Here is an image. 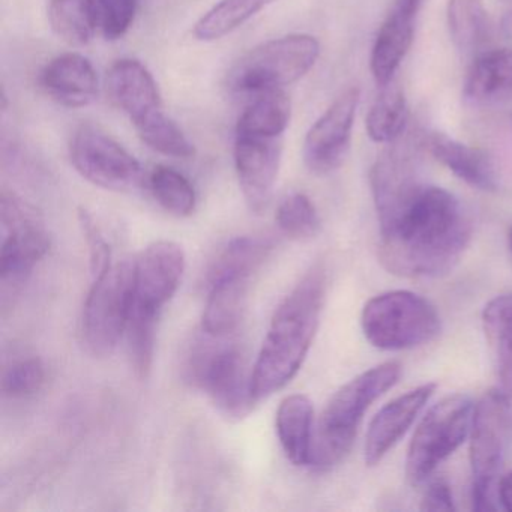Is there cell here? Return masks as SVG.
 Listing matches in <instances>:
<instances>
[{
	"label": "cell",
	"mask_w": 512,
	"mask_h": 512,
	"mask_svg": "<svg viewBox=\"0 0 512 512\" xmlns=\"http://www.w3.org/2000/svg\"><path fill=\"white\" fill-rule=\"evenodd\" d=\"M376 211L379 259L398 277H442L472 241L469 212L454 194L436 185L418 182Z\"/></svg>",
	"instance_id": "cell-1"
},
{
	"label": "cell",
	"mask_w": 512,
	"mask_h": 512,
	"mask_svg": "<svg viewBox=\"0 0 512 512\" xmlns=\"http://www.w3.org/2000/svg\"><path fill=\"white\" fill-rule=\"evenodd\" d=\"M326 298V269L311 266L272 316L251 370L254 403L292 382L313 346Z\"/></svg>",
	"instance_id": "cell-2"
},
{
	"label": "cell",
	"mask_w": 512,
	"mask_h": 512,
	"mask_svg": "<svg viewBox=\"0 0 512 512\" xmlns=\"http://www.w3.org/2000/svg\"><path fill=\"white\" fill-rule=\"evenodd\" d=\"M400 376L398 362H385L359 374L332 395L314 427L310 461L313 469L325 472L344 461L355 443L365 412Z\"/></svg>",
	"instance_id": "cell-3"
},
{
	"label": "cell",
	"mask_w": 512,
	"mask_h": 512,
	"mask_svg": "<svg viewBox=\"0 0 512 512\" xmlns=\"http://www.w3.org/2000/svg\"><path fill=\"white\" fill-rule=\"evenodd\" d=\"M320 56V44L307 34L266 41L242 56L227 76L235 94L260 95L283 91L310 73Z\"/></svg>",
	"instance_id": "cell-4"
},
{
	"label": "cell",
	"mask_w": 512,
	"mask_h": 512,
	"mask_svg": "<svg viewBox=\"0 0 512 512\" xmlns=\"http://www.w3.org/2000/svg\"><path fill=\"white\" fill-rule=\"evenodd\" d=\"M0 224V284L2 307L7 310L10 299L19 295L35 266L49 253L52 242L37 208L13 191L4 190L0 196Z\"/></svg>",
	"instance_id": "cell-5"
},
{
	"label": "cell",
	"mask_w": 512,
	"mask_h": 512,
	"mask_svg": "<svg viewBox=\"0 0 512 512\" xmlns=\"http://www.w3.org/2000/svg\"><path fill=\"white\" fill-rule=\"evenodd\" d=\"M511 398L499 389L487 392L473 410L470 428L472 506L475 511H496V479L505 463L512 436Z\"/></svg>",
	"instance_id": "cell-6"
},
{
	"label": "cell",
	"mask_w": 512,
	"mask_h": 512,
	"mask_svg": "<svg viewBox=\"0 0 512 512\" xmlns=\"http://www.w3.org/2000/svg\"><path fill=\"white\" fill-rule=\"evenodd\" d=\"M365 338L380 350H407L424 346L439 335L440 316L427 299L409 290L374 296L361 316Z\"/></svg>",
	"instance_id": "cell-7"
},
{
	"label": "cell",
	"mask_w": 512,
	"mask_h": 512,
	"mask_svg": "<svg viewBox=\"0 0 512 512\" xmlns=\"http://www.w3.org/2000/svg\"><path fill=\"white\" fill-rule=\"evenodd\" d=\"M205 334V332H203ZM206 340L194 344L187 362L188 380L211 398L214 406L229 419H242L253 409L251 371L241 350L226 338L205 334Z\"/></svg>",
	"instance_id": "cell-8"
},
{
	"label": "cell",
	"mask_w": 512,
	"mask_h": 512,
	"mask_svg": "<svg viewBox=\"0 0 512 512\" xmlns=\"http://www.w3.org/2000/svg\"><path fill=\"white\" fill-rule=\"evenodd\" d=\"M475 404L463 394L449 395L434 404L413 434L406 458L407 481L421 485L448 460L472 428Z\"/></svg>",
	"instance_id": "cell-9"
},
{
	"label": "cell",
	"mask_w": 512,
	"mask_h": 512,
	"mask_svg": "<svg viewBox=\"0 0 512 512\" xmlns=\"http://www.w3.org/2000/svg\"><path fill=\"white\" fill-rule=\"evenodd\" d=\"M133 299V262L113 263L94 277L82 314L86 349L97 358L112 355L125 335Z\"/></svg>",
	"instance_id": "cell-10"
},
{
	"label": "cell",
	"mask_w": 512,
	"mask_h": 512,
	"mask_svg": "<svg viewBox=\"0 0 512 512\" xmlns=\"http://www.w3.org/2000/svg\"><path fill=\"white\" fill-rule=\"evenodd\" d=\"M70 158L83 179L104 190L133 191L145 179L136 157L95 125L77 128L70 143Z\"/></svg>",
	"instance_id": "cell-11"
},
{
	"label": "cell",
	"mask_w": 512,
	"mask_h": 512,
	"mask_svg": "<svg viewBox=\"0 0 512 512\" xmlns=\"http://www.w3.org/2000/svg\"><path fill=\"white\" fill-rule=\"evenodd\" d=\"M359 98L361 92L356 86L346 89L308 130L302 157L310 172L328 175L346 160Z\"/></svg>",
	"instance_id": "cell-12"
},
{
	"label": "cell",
	"mask_w": 512,
	"mask_h": 512,
	"mask_svg": "<svg viewBox=\"0 0 512 512\" xmlns=\"http://www.w3.org/2000/svg\"><path fill=\"white\" fill-rule=\"evenodd\" d=\"M184 248L173 241L152 242L133 260L131 304L163 313L181 286L185 272Z\"/></svg>",
	"instance_id": "cell-13"
},
{
	"label": "cell",
	"mask_w": 512,
	"mask_h": 512,
	"mask_svg": "<svg viewBox=\"0 0 512 512\" xmlns=\"http://www.w3.org/2000/svg\"><path fill=\"white\" fill-rule=\"evenodd\" d=\"M283 157V139L236 134L233 160L239 188L248 209L262 214L274 194Z\"/></svg>",
	"instance_id": "cell-14"
},
{
	"label": "cell",
	"mask_w": 512,
	"mask_h": 512,
	"mask_svg": "<svg viewBox=\"0 0 512 512\" xmlns=\"http://www.w3.org/2000/svg\"><path fill=\"white\" fill-rule=\"evenodd\" d=\"M422 0H394L388 16L383 20L370 56V70L379 88L392 82L412 47L416 19Z\"/></svg>",
	"instance_id": "cell-15"
},
{
	"label": "cell",
	"mask_w": 512,
	"mask_h": 512,
	"mask_svg": "<svg viewBox=\"0 0 512 512\" xmlns=\"http://www.w3.org/2000/svg\"><path fill=\"white\" fill-rule=\"evenodd\" d=\"M436 391L434 383H425L392 400L379 410L368 427L365 439V463L377 466L385 455L400 442L401 437L415 422L425 404Z\"/></svg>",
	"instance_id": "cell-16"
},
{
	"label": "cell",
	"mask_w": 512,
	"mask_h": 512,
	"mask_svg": "<svg viewBox=\"0 0 512 512\" xmlns=\"http://www.w3.org/2000/svg\"><path fill=\"white\" fill-rule=\"evenodd\" d=\"M106 88L110 101L133 124L163 109L154 76L136 59L116 61L107 73Z\"/></svg>",
	"instance_id": "cell-17"
},
{
	"label": "cell",
	"mask_w": 512,
	"mask_h": 512,
	"mask_svg": "<svg viewBox=\"0 0 512 512\" xmlns=\"http://www.w3.org/2000/svg\"><path fill=\"white\" fill-rule=\"evenodd\" d=\"M421 146L434 160L470 187L487 193L499 188L493 158L482 149L464 145L439 131L422 134Z\"/></svg>",
	"instance_id": "cell-18"
},
{
	"label": "cell",
	"mask_w": 512,
	"mask_h": 512,
	"mask_svg": "<svg viewBox=\"0 0 512 512\" xmlns=\"http://www.w3.org/2000/svg\"><path fill=\"white\" fill-rule=\"evenodd\" d=\"M41 86L59 106L83 109L98 97V76L94 65L80 53L56 56L41 73Z\"/></svg>",
	"instance_id": "cell-19"
},
{
	"label": "cell",
	"mask_w": 512,
	"mask_h": 512,
	"mask_svg": "<svg viewBox=\"0 0 512 512\" xmlns=\"http://www.w3.org/2000/svg\"><path fill=\"white\" fill-rule=\"evenodd\" d=\"M251 277L242 272L208 275V298L202 317L205 334L229 338L238 329L247 305Z\"/></svg>",
	"instance_id": "cell-20"
},
{
	"label": "cell",
	"mask_w": 512,
	"mask_h": 512,
	"mask_svg": "<svg viewBox=\"0 0 512 512\" xmlns=\"http://www.w3.org/2000/svg\"><path fill=\"white\" fill-rule=\"evenodd\" d=\"M463 97L476 107L497 106L512 101V50L479 53L467 71Z\"/></svg>",
	"instance_id": "cell-21"
},
{
	"label": "cell",
	"mask_w": 512,
	"mask_h": 512,
	"mask_svg": "<svg viewBox=\"0 0 512 512\" xmlns=\"http://www.w3.org/2000/svg\"><path fill=\"white\" fill-rule=\"evenodd\" d=\"M275 428L284 454L295 466H310L314 439V407L307 395L284 398L275 415Z\"/></svg>",
	"instance_id": "cell-22"
},
{
	"label": "cell",
	"mask_w": 512,
	"mask_h": 512,
	"mask_svg": "<svg viewBox=\"0 0 512 512\" xmlns=\"http://www.w3.org/2000/svg\"><path fill=\"white\" fill-rule=\"evenodd\" d=\"M482 326L493 355L497 389L512 398V293L496 296L485 305Z\"/></svg>",
	"instance_id": "cell-23"
},
{
	"label": "cell",
	"mask_w": 512,
	"mask_h": 512,
	"mask_svg": "<svg viewBox=\"0 0 512 512\" xmlns=\"http://www.w3.org/2000/svg\"><path fill=\"white\" fill-rule=\"evenodd\" d=\"M292 118V101L284 91L256 95L239 118L236 134L239 136L283 139Z\"/></svg>",
	"instance_id": "cell-24"
},
{
	"label": "cell",
	"mask_w": 512,
	"mask_h": 512,
	"mask_svg": "<svg viewBox=\"0 0 512 512\" xmlns=\"http://www.w3.org/2000/svg\"><path fill=\"white\" fill-rule=\"evenodd\" d=\"M409 122V106L403 88L395 82L380 88V94L368 112L367 127L368 137L373 142L382 145H391L398 142L406 131Z\"/></svg>",
	"instance_id": "cell-25"
},
{
	"label": "cell",
	"mask_w": 512,
	"mask_h": 512,
	"mask_svg": "<svg viewBox=\"0 0 512 512\" xmlns=\"http://www.w3.org/2000/svg\"><path fill=\"white\" fill-rule=\"evenodd\" d=\"M446 22L452 43L460 52L473 55L488 43L490 20L482 0H448Z\"/></svg>",
	"instance_id": "cell-26"
},
{
	"label": "cell",
	"mask_w": 512,
	"mask_h": 512,
	"mask_svg": "<svg viewBox=\"0 0 512 512\" xmlns=\"http://www.w3.org/2000/svg\"><path fill=\"white\" fill-rule=\"evenodd\" d=\"M275 2L277 0H220L197 20L193 26L194 38L202 43L221 40Z\"/></svg>",
	"instance_id": "cell-27"
},
{
	"label": "cell",
	"mask_w": 512,
	"mask_h": 512,
	"mask_svg": "<svg viewBox=\"0 0 512 512\" xmlns=\"http://www.w3.org/2000/svg\"><path fill=\"white\" fill-rule=\"evenodd\" d=\"M47 14L53 32L70 46H88L100 29L95 0H50Z\"/></svg>",
	"instance_id": "cell-28"
},
{
	"label": "cell",
	"mask_w": 512,
	"mask_h": 512,
	"mask_svg": "<svg viewBox=\"0 0 512 512\" xmlns=\"http://www.w3.org/2000/svg\"><path fill=\"white\" fill-rule=\"evenodd\" d=\"M160 317V313L131 304L125 338H127L131 365H133L134 373L140 379H146L149 376L152 364H154Z\"/></svg>",
	"instance_id": "cell-29"
},
{
	"label": "cell",
	"mask_w": 512,
	"mask_h": 512,
	"mask_svg": "<svg viewBox=\"0 0 512 512\" xmlns=\"http://www.w3.org/2000/svg\"><path fill=\"white\" fill-rule=\"evenodd\" d=\"M148 187L155 202L170 215L185 218L196 211V190L178 170L167 166L155 167L149 175Z\"/></svg>",
	"instance_id": "cell-30"
},
{
	"label": "cell",
	"mask_w": 512,
	"mask_h": 512,
	"mask_svg": "<svg viewBox=\"0 0 512 512\" xmlns=\"http://www.w3.org/2000/svg\"><path fill=\"white\" fill-rule=\"evenodd\" d=\"M133 125L142 142L158 154L181 160H188L196 155L193 143L163 109Z\"/></svg>",
	"instance_id": "cell-31"
},
{
	"label": "cell",
	"mask_w": 512,
	"mask_h": 512,
	"mask_svg": "<svg viewBox=\"0 0 512 512\" xmlns=\"http://www.w3.org/2000/svg\"><path fill=\"white\" fill-rule=\"evenodd\" d=\"M272 251V242L256 236H242L230 241L212 262L209 274L244 272L253 275Z\"/></svg>",
	"instance_id": "cell-32"
},
{
	"label": "cell",
	"mask_w": 512,
	"mask_h": 512,
	"mask_svg": "<svg viewBox=\"0 0 512 512\" xmlns=\"http://www.w3.org/2000/svg\"><path fill=\"white\" fill-rule=\"evenodd\" d=\"M278 229L287 238L307 241L320 232V217L310 197L302 193L287 196L275 214Z\"/></svg>",
	"instance_id": "cell-33"
},
{
	"label": "cell",
	"mask_w": 512,
	"mask_h": 512,
	"mask_svg": "<svg viewBox=\"0 0 512 512\" xmlns=\"http://www.w3.org/2000/svg\"><path fill=\"white\" fill-rule=\"evenodd\" d=\"M46 383V367L40 358H26L8 365L2 374V392L5 397H32Z\"/></svg>",
	"instance_id": "cell-34"
},
{
	"label": "cell",
	"mask_w": 512,
	"mask_h": 512,
	"mask_svg": "<svg viewBox=\"0 0 512 512\" xmlns=\"http://www.w3.org/2000/svg\"><path fill=\"white\" fill-rule=\"evenodd\" d=\"M98 26L109 41L125 37L136 19L139 0H95Z\"/></svg>",
	"instance_id": "cell-35"
},
{
	"label": "cell",
	"mask_w": 512,
	"mask_h": 512,
	"mask_svg": "<svg viewBox=\"0 0 512 512\" xmlns=\"http://www.w3.org/2000/svg\"><path fill=\"white\" fill-rule=\"evenodd\" d=\"M79 224L88 245L89 266L94 278L113 265L112 250L88 209H79Z\"/></svg>",
	"instance_id": "cell-36"
},
{
	"label": "cell",
	"mask_w": 512,
	"mask_h": 512,
	"mask_svg": "<svg viewBox=\"0 0 512 512\" xmlns=\"http://www.w3.org/2000/svg\"><path fill=\"white\" fill-rule=\"evenodd\" d=\"M422 511H454V497L445 479H436L425 490L421 503Z\"/></svg>",
	"instance_id": "cell-37"
},
{
	"label": "cell",
	"mask_w": 512,
	"mask_h": 512,
	"mask_svg": "<svg viewBox=\"0 0 512 512\" xmlns=\"http://www.w3.org/2000/svg\"><path fill=\"white\" fill-rule=\"evenodd\" d=\"M497 497H499L500 505L506 511L512 512V472L500 479L499 484H497Z\"/></svg>",
	"instance_id": "cell-38"
},
{
	"label": "cell",
	"mask_w": 512,
	"mask_h": 512,
	"mask_svg": "<svg viewBox=\"0 0 512 512\" xmlns=\"http://www.w3.org/2000/svg\"><path fill=\"white\" fill-rule=\"evenodd\" d=\"M502 32L508 40H512V11H509V13L503 16Z\"/></svg>",
	"instance_id": "cell-39"
},
{
	"label": "cell",
	"mask_w": 512,
	"mask_h": 512,
	"mask_svg": "<svg viewBox=\"0 0 512 512\" xmlns=\"http://www.w3.org/2000/svg\"><path fill=\"white\" fill-rule=\"evenodd\" d=\"M508 245H509V250H511V254H512V227H511V229H509V233H508Z\"/></svg>",
	"instance_id": "cell-40"
},
{
	"label": "cell",
	"mask_w": 512,
	"mask_h": 512,
	"mask_svg": "<svg viewBox=\"0 0 512 512\" xmlns=\"http://www.w3.org/2000/svg\"><path fill=\"white\" fill-rule=\"evenodd\" d=\"M509 2H512V0H509Z\"/></svg>",
	"instance_id": "cell-41"
}]
</instances>
